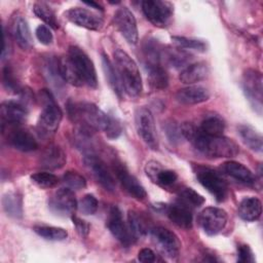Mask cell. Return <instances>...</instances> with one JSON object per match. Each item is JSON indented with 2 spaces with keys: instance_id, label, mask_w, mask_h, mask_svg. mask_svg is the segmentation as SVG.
<instances>
[{
  "instance_id": "c3c4849f",
  "label": "cell",
  "mask_w": 263,
  "mask_h": 263,
  "mask_svg": "<svg viewBox=\"0 0 263 263\" xmlns=\"http://www.w3.org/2000/svg\"><path fill=\"white\" fill-rule=\"evenodd\" d=\"M11 50H12V46H11L10 39L7 36V33L5 32V30L3 28V49H2V53H1L2 62H4L5 60L8 59V57L11 53Z\"/></svg>"
},
{
  "instance_id": "f1b7e54d",
  "label": "cell",
  "mask_w": 263,
  "mask_h": 263,
  "mask_svg": "<svg viewBox=\"0 0 263 263\" xmlns=\"http://www.w3.org/2000/svg\"><path fill=\"white\" fill-rule=\"evenodd\" d=\"M44 76L47 81L59 91L63 89L64 83L66 82L62 76L60 69V60L55 57H49L44 63Z\"/></svg>"
},
{
  "instance_id": "7c38bea8",
  "label": "cell",
  "mask_w": 263,
  "mask_h": 263,
  "mask_svg": "<svg viewBox=\"0 0 263 263\" xmlns=\"http://www.w3.org/2000/svg\"><path fill=\"white\" fill-rule=\"evenodd\" d=\"M107 227L112 235L121 242V245L128 247L135 242L136 237L133 235L128 225L124 223L121 211L116 205H113L109 211Z\"/></svg>"
},
{
  "instance_id": "ffe728a7",
  "label": "cell",
  "mask_w": 263,
  "mask_h": 263,
  "mask_svg": "<svg viewBox=\"0 0 263 263\" xmlns=\"http://www.w3.org/2000/svg\"><path fill=\"white\" fill-rule=\"evenodd\" d=\"M210 99V91L200 85H189L181 88L176 93V100L183 105H196Z\"/></svg>"
},
{
  "instance_id": "e575fe53",
  "label": "cell",
  "mask_w": 263,
  "mask_h": 263,
  "mask_svg": "<svg viewBox=\"0 0 263 263\" xmlns=\"http://www.w3.org/2000/svg\"><path fill=\"white\" fill-rule=\"evenodd\" d=\"M2 205L5 211V213L13 218H20L23 214V208H22V198L14 194V193H8L3 196L2 198Z\"/></svg>"
},
{
  "instance_id": "8992f818",
  "label": "cell",
  "mask_w": 263,
  "mask_h": 263,
  "mask_svg": "<svg viewBox=\"0 0 263 263\" xmlns=\"http://www.w3.org/2000/svg\"><path fill=\"white\" fill-rule=\"evenodd\" d=\"M262 74L254 69H248L242 75V89L243 92L253 107V109L261 115L263 108V85Z\"/></svg>"
},
{
  "instance_id": "4fadbf2b",
  "label": "cell",
  "mask_w": 263,
  "mask_h": 263,
  "mask_svg": "<svg viewBox=\"0 0 263 263\" xmlns=\"http://www.w3.org/2000/svg\"><path fill=\"white\" fill-rule=\"evenodd\" d=\"M83 162L85 166L90 171L97 182L106 190L114 191L115 180L111 172L106 166L105 162L92 153H87L83 157Z\"/></svg>"
},
{
  "instance_id": "8d00e7d4",
  "label": "cell",
  "mask_w": 263,
  "mask_h": 263,
  "mask_svg": "<svg viewBox=\"0 0 263 263\" xmlns=\"http://www.w3.org/2000/svg\"><path fill=\"white\" fill-rule=\"evenodd\" d=\"M34 231L44 239L52 241H61L66 239L68 236V232L61 227L36 226L34 227Z\"/></svg>"
},
{
  "instance_id": "484cf974",
  "label": "cell",
  "mask_w": 263,
  "mask_h": 263,
  "mask_svg": "<svg viewBox=\"0 0 263 263\" xmlns=\"http://www.w3.org/2000/svg\"><path fill=\"white\" fill-rule=\"evenodd\" d=\"M222 170L225 172V174L240 183H243L246 185H253L255 183L254 174L247 166L237 161L229 160L224 162L222 165Z\"/></svg>"
},
{
  "instance_id": "7a4b0ae2",
  "label": "cell",
  "mask_w": 263,
  "mask_h": 263,
  "mask_svg": "<svg viewBox=\"0 0 263 263\" xmlns=\"http://www.w3.org/2000/svg\"><path fill=\"white\" fill-rule=\"evenodd\" d=\"M183 138L187 139L202 154L211 158L233 157L238 154V145L229 138L202 134L198 127L185 122L180 125Z\"/></svg>"
},
{
  "instance_id": "52a82bcc",
  "label": "cell",
  "mask_w": 263,
  "mask_h": 263,
  "mask_svg": "<svg viewBox=\"0 0 263 263\" xmlns=\"http://www.w3.org/2000/svg\"><path fill=\"white\" fill-rule=\"evenodd\" d=\"M135 125L138 135L151 149L158 148V139L152 112L146 107H140L135 112Z\"/></svg>"
},
{
  "instance_id": "7bdbcfd3",
  "label": "cell",
  "mask_w": 263,
  "mask_h": 263,
  "mask_svg": "<svg viewBox=\"0 0 263 263\" xmlns=\"http://www.w3.org/2000/svg\"><path fill=\"white\" fill-rule=\"evenodd\" d=\"M35 34H36L37 39H38L42 44L48 45V44H50V43L52 42V40H53V36H52V33H51L49 27H47V26H45V25H39V26L36 28Z\"/></svg>"
},
{
  "instance_id": "9c48e42d",
  "label": "cell",
  "mask_w": 263,
  "mask_h": 263,
  "mask_svg": "<svg viewBox=\"0 0 263 263\" xmlns=\"http://www.w3.org/2000/svg\"><path fill=\"white\" fill-rule=\"evenodd\" d=\"M196 177L199 183L218 200L224 201L228 195V187L224 179L214 170L198 167Z\"/></svg>"
},
{
  "instance_id": "603a6c76",
  "label": "cell",
  "mask_w": 263,
  "mask_h": 263,
  "mask_svg": "<svg viewBox=\"0 0 263 263\" xmlns=\"http://www.w3.org/2000/svg\"><path fill=\"white\" fill-rule=\"evenodd\" d=\"M67 160L66 153L57 145L48 146L41 154L39 163L43 168L57 170L62 167Z\"/></svg>"
},
{
  "instance_id": "d6a6232c",
  "label": "cell",
  "mask_w": 263,
  "mask_h": 263,
  "mask_svg": "<svg viewBox=\"0 0 263 263\" xmlns=\"http://www.w3.org/2000/svg\"><path fill=\"white\" fill-rule=\"evenodd\" d=\"M198 129L204 135L222 136L225 129V123L218 115H211L202 120Z\"/></svg>"
},
{
  "instance_id": "ac0fdd59",
  "label": "cell",
  "mask_w": 263,
  "mask_h": 263,
  "mask_svg": "<svg viewBox=\"0 0 263 263\" xmlns=\"http://www.w3.org/2000/svg\"><path fill=\"white\" fill-rule=\"evenodd\" d=\"M2 126L18 125L24 122L28 116V109L25 104L15 101L3 102L0 108Z\"/></svg>"
},
{
  "instance_id": "d6986e66",
  "label": "cell",
  "mask_w": 263,
  "mask_h": 263,
  "mask_svg": "<svg viewBox=\"0 0 263 263\" xmlns=\"http://www.w3.org/2000/svg\"><path fill=\"white\" fill-rule=\"evenodd\" d=\"M145 172L153 183L163 188L172 186L178 179V176L174 171L163 167L159 162L155 160H151L146 163Z\"/></svg>"
},
{
  "instance_id": "d4e9b609",
  "label": "cell",
  "mask_w": 263,
  "mask_h": 263,
  "mask_svg": "<svg viewBox=\"0 0 263 263\" xmlns=\"http://www.w3.org/2000/svg\"><path fill=\"white\" fill-rule=\"evenodd\" d=\"M12 35L21 48L23 49L31 48L33 44L31 31L27 21L22 15H16L13 18Z\"/></svg>"
},
{
  "instance_id": "bcb514c9",
  "label": "cell",
  "mask_w": 263,
  "mask_h": 263,
  "mask_svg": "<svg viewBox=\"0 0 263 263\" xmlns=\"http://www.w3.org/2000/svg\"><path fill=\"white\" fill-rule=\"evenodd\" d=\"M72 221L73 224L75 225V228L77 230V232L81 235V236H86L89 232V225L88 223H86L84 220L80 219L79 217L76 216H72Z\"/></svg>"
},
{
  "instance_id": "e0dca14e",
  "label": "cell",
  "mask_w": 263,
  "mask_h": 263,
  "mask_svg": "<svg viewBox=\"0 0 263 263\" xmlns=\"http://www.w3.org/2000/svg\"><path fill=\"white\" fill-rule=\"evenodd\" d=\"M114 170H115L116 177L120 182L121 186L130 196L139 200H143L146 198L147 193L145 188L142 186V184L139 182V180L135 176L128 173V171L124 167V165L117 163Z\"/></svg>"
},
{
  "instance_id": "5b68a950",
  "label": "cell",
  "mask_w": 263,
  "mask_h": 263,
  "mask_svg": "<svg viewBox=\"0 0 263 263\" xmlns=\"http://www.w3.org/2000/svg\"><path fill=\"white\" fill-rule=\"evenodd\" d=\"M39 95L43 104V109L37 122V129L41 136L48 137L57 132L63 118V112L59 105L54 102V99L49 90L42 89L40 90Z\"/></svg>"
},
{
  "instance_id": "44dd1931",
  "label": "cell",
  "mask_w": 263,
  "mask_h": 263,
  "mask_svg": "<svg viewBox=\"0 0 263 263\" xmlns=\"http://www.w3.org/2000/svg\"><path fill=\"white\" fill-rule=\"evenodd\" d=\"M8 143L14 149L22 152H30L38 148V143L34 136L27 129L16 127L8 136Z\"/></svg>"
},
{
  "instance_id": "4dcf8cb0",
  "label": "cell",
  "mask_w": 263,
  "mask_h": 263,
  "mask_svg": "<svg viewBox=\"0 0 263 263\" xmlns=\"http://www.w3.org/2000/svg\"><path fill=\"white\" fill-rule=\"evenodd\" d=\"M238 134L242 140V142L253 151L261 152L263 147V139L260 133H258L254 127L250 125H239Z\"/></svg>"
},
{
  "instance_id": "ee69618b",
  "label": "cell",
  "mask_w": 263,
  "mask_h": 263,
  "mask_svg": "<svg viewBox=\"0 0 263 263\" xmlns=\"http://www.w3.org/2000/svg\"><path fill=\"white\" fill-rule=\"evenodd\" d=\"M165 133L167 135V138L172 142H180L183 138L181 126H178L175 122H168L165 124Z\"/></svg>"
},
{
  "instance_id": "7dc6e473",
  "label": "cell",
  "mask_w": 263,
  "mask_h": 263,
  "mask_svg": "<svg viewBox=\"0 0 263 263\" xmlns=\"http://www.w3.org/2000/svg\"><path fill=\"white\" fill-rule=\"evenodd\" d=\"M138 260L143 263H152L156 260V256L151 249L144 248L138 253Z\"/></svg>"
},
{
  "instance_id": "5bb4252c",
  "label": "cell",
  "mask_w": 263,
  "mask_h": 263,
  "mask_svg": "<svg viewBox=\"0 0 263 263\" xmlns=\"http://www.w3.org/2000/svg\"><path fill=\"white\" fill-rule=\"evenodd\" d=\"M64 15L72 24L92 31L101 30L104 25L101 15L82 7H72L66 10Z\"/></svg>"
},
{
  "instance_id": "30bf717a",
  "label": "cell",
  "mask_w": 263,
  "mask_h": 263,
  "mask_svg": "<svg viewBox=\"0 0 263 263\" xmlns=\"http://www.w3.org/2000/svg\"><path fill=\"white\" fill-rule=\"evenodd\" d=\"M150 234L154 245L162 255L172 259L178 257L181 249V242L173 231L167 228L157 226L151 229Z\"/></svg>"
},
{
  "instance_id": "83f0119b",
  "label": "cell",
  "mask_w": 263,
  "mask_h": 263,
  "mask_svg": "<svg viewBox=\"0 0 263 263\" xmlns=\"http://www.w3.org/2000/svg\"><path fill=\"white\" fill-rule=\"evenodd\" d=\"M209 74V69L205 63L198 62L194 64H189L185 67L180 75L179 79L184 84H193L203 80Z\"/></svg>"
},
{
  "instance_id": "f35d334b",
  "label": "cell",
  "mask_w": 263,
  "mask_h": 263,
  "mask_svg": "<svg viewBox=\"0 0 263 263\" xmlns=\"http://www.w3.org/2000/svg\"><path fill=\"white\" fill-rule=\"evenodd\" d=\"M32 182L40 188L48 189L58 185L59 179L55 175L46 172H39L31 176Z\"/></svg>"
},
{
  "instance_id": "f546056e",
  "label": "cell",
  "mask_w": 263,
  "mask_h": 263,
  "mask_svg": "<svg viewBox=\"0 0 263 263\" xmlns=\"http://www.w3.org/2000/svg\"><path fill=\"white\" fill-rule=\"evenodd\" d=\"M102 66L105 73V77L110 85V87L113 89V91L118 96L121 97L123 92V88L118 76V73L116 71V68L114 64L110 61L107 54L102 53Z\"/></svg>"
},
{
  "instance_id": "74e56055",
  "label": "cell",
  "mask_w": 263,
  "mask_h": 263,
  "mask_svg": "<svg viewBox=\"0 0 263 263\" xmlns=\"http://www.w3.org/2000/svg\"><path fill=\"white\" fill-rule=\"evenodd\" d=\"M172 40L174 44L182 50L185 49H194L199 52H203L206 50V44L205 42L198 40V39H193V38H187L183 36H173Z\"/></svg>"
},
{
  "instance_id": "cb8c5ba5",
  "label": "cell",
  "mask_w": 263,
  "mask_h": 263,
  "mask_svg": "<svg viewBox=\"0 0 263 263\" xmlns=\"http://www.w3.org/2000/svg\"><path fill=\"white\" fill-rule=\"evenodd\" d=\"M144 67L150 85L155 89H164L168 84V77L162 64L159 62L145 61Z\"/></svg>"
},
{
  "instance_id": "6da1fadb",
  "label": "cell",
  "mask_w": 263,
  "mask_h": 263,
  "mask_svg": "<svg viewBox=\"0 0 263 263\" xmlns=\"http://www.w3.org/2000/svg\"><path fill=\"white\" fill-rule=\"evenodd\" d=\"M60 69L64 80L74 86H98L93 63L78 46L69 47L68 53L60 59Z\"/></svg>"
},
{
  "instance_id": "2e32d148",
  "label": "cell",
  "mask_w": 263,
  "mask_h": 263,
  "mask_svg": "<svg viewBox=\"0 0 263 263\" xmlns=\"http://www.w3.org/2000/svg\"><path fill=\"white\" fill-rule=\"evenodd\" d=\"M78 202L72 189L60 188L49 200L50 210L61 216H71L77 209Z\"/></svg>"
},
{
  "instance_id": "d590c367",
  "label": "cell",
  "mask_w": 263,
  "mask_h": 263,
  "mask_svg": "<svg viewBox=\"0 0 263 263\" xmlns=\"http://www.w3.org/2000/svg\"><path fill=\"white\" fill-rule=\"evenodd\" d=\"M177 201L183 203L184 205L190 208L191 210L200 206L204 202L202 195L197 193L192 188H183L178 194Z\"/></svg>"
},
{
  "instance_id": "277c9868",
  "label": "cell",
  "mask_w": 263,
  "mask_h": 263,
  "mask_svg": "<svg viewBox=\"0 0 263 263\" xmlns=\"http://www.w3.org/2000/svg\"><path fill=\"white\" fill-rule=\"evenodd\" d=\"M113 55L114 66L118 73L123 91L129 97L140 96L143 85L140 70L136 62L122 49H116Z\"/></svg>"
},
{
  "instance_id": "7402d4cb",
  "label": "cell",
  "mask_w": 263,
  "mask_h": 263,
  "mask_svg": "<svg viewBox=\"0 0 263 263\" xmlns=\"http://www.w3.org/2000/svg\"><path fill=\"white\" fill-rule=\"evenodd\" d=\"M166 216L178 227L189 229L192 227V210L177 201L166 206Z\"/></svg>"
},
{
  "instance_id": "4316f807",
  "label": "cell",
  "mask_w": 263,
  "mask_h": 263,
  "mask_svg": "<svg viewBox=\"0 0 263 263\" xmlns=\"http://www.w3.org/2000/svg\"><path fill=\"white\" fill-rule=\"evenodd\" d=\"M262 214V203L257 197H245L238 204V216L248 222L256 221Z\"/></svg>"
},
{
  "instance_id": "b9f144b4",
  "label": "cell",
  "mask_w": 263,
  "mask_h": 263,
  "mask_svg": "<svg viewBox=\"0 0 263 263\" xmlns=\"http://www.w3.org/2000/svg\"><path fill=\"white\" fill-rule=\"evenodd\" d=\"M3 84L5 86V88L13 93H20L22 92V88L20 87L18 82L16 81V79L13 76L12 70L10 67L6 66L3 70Z\"/></svg>"
},
{
  "instance_id": "1f68e13d",
  "label": "cell",
  "mask_w": 263,
  "mask_h": 263,
  "mask_svg": "<svg viewBox=\"0 0 263 263\" xmlns=\"http://www.w3.org/2000/svg\"><path fill=\"white\" fill-rule=\"evenodd\" d=\"M127 225L137 238H141L148 233V224L145 218L136 211H129L127 214Z\"/></svg>"
},
{
  "instance_id": "ba28073f",
  "label": "cell",
  "mask_w": 263,
  "mask_h": 263,
  "mask_svg": "<svg viewBox=\"0 0 263 263\" xmlns=\"http://www.w3.org/2000/svg\"><path fill=\"white\" fill-rule=\"evenodd\" d=\"M141 4L146 18L155 27L164 28L168 25L174 12V7L171 2L161 0H144Z\"/></svg>"
},
{
  "instance_id": "9a60e30c",
  "label": "cell",
  "mask_w": 263,
  "mask_h": 263,
  "mask_svg": "<svg viewBox=\"0 0 263 263\" xmlns=\"http://www.w3.org/2000/svg\"><path fill=\"white\" fill-rule=\"evenodd\" d=\"M114 23L120 34L130 44H136L139 39L137 21L133 12L125 6L118 8L114 14Z\"/></svg>"
},
{
  "instance_id": "f6af8a7d",
  "label": "cell",
  "mask_w": 263,
  "mask_h": 263,
  "mask_svg": "<svg viewBox=\"0 0 263 263\" xmlns=\"http://www.w3.org/2000/svg\"><path fill=\"white\" fill-rule=\"evenodd\" d=\"M237 261L242 262V263H249V262L255 261L253 252L249 246L240 245L237 248Z\"/></svg>"
},
{
  "instance_id": "3957f363",
  "label": "cell",
  "mask_w": 263,
  "mask_h": 263,
  "mask_svg": "<svg viewBox=\"0 0 263 263\" xmlns=\"http://www.w3.org/2000/svg\"><path fill=\"white\" fill-rule=\"evenodd\" d=\"M70 117L80 120L81 123L92 129H100L105 133L109 139H117L122 132L120 122L106 114L98 106L88 102L75 103L69 106Z\"/></svg>"
},
{
  "instance_id": "ab89813d",
  "label": "cell",
  "mask_w": 263,
  "mask_h": 263,
  "mask_svg": "<svg viewBox=\"0 0 263 263\" xmlns=\"http://www.w3.org/2000/svg\"><path fill=\"white\" fill-rule=\"evenodd\" d=\"M63 181L66 186L72 190H80L85 188L86 181L83 176L75 171H68L63 176Z\"/></svg>"
},
{
  "instance_id": "60d3db41",
  "label": "cell",
  "mask_w": 263,
  "mask_h": 263,
  "mask_svg": "<svg viewBox=\"0 0 263 263\" xmlns=\"http://www.w3.org/2000/svg\"><path fill=\"white\" fill-rule=\"evenodd\" d=\"M98 200L92 194L84 195L78 202V210L83 215H93L98 210Z\"/></svg>"
},
{
  "instance_id": "8fae6325",
  "label": "cell",
  "mask_w": 263,
  "mask_h": 263,
  "mask_svg": "<svg viewBox=\"0 0 263 263\" xmlns=\"http://www.w3.org/2000/svg\"><path fill=\"white\" fill-rule=\"evenodd\" d=\"M227 213L215 206L203 209L198 216V224L208 235H216L220 233L227 224Z\"/></svg>"
},
{
  "instance_id": "681fc988",
  "label": "cell",
  "mask_w": 263,
  "mask_h": 263,
  "mask_svg": "<svg viewBox=\"0 0 263 263\" xmlns=\"http://www.w3.org/2000/svg\"><path fill=\"white\" fill-rule=\"evenodd\" d=\"M86 5H88V6H92V7H95L96 9H100V10H102L103 8H102V6L100 5V4H98V3H96V2H92V1H90V2H84Z\"/></svg>"
},
{
  "instance_id": "836d02e7",
  "label": "cell",
  "mask_w": 263,
  "mask_h": 263,
  "mask_svg": "<svg viewBox=\"0 0 263 263\" xmlns=\"http://www.w3.org/2000/svg\"><path fill=\"white\" fill-rule=\"evenodd\" d=\"M34 13L42 20L46 25H48L52 29H58L59 28V23L57 21L55 14L51 7L45 3V2H36L33 6Z\"/></svg>"
}]
</instances>
